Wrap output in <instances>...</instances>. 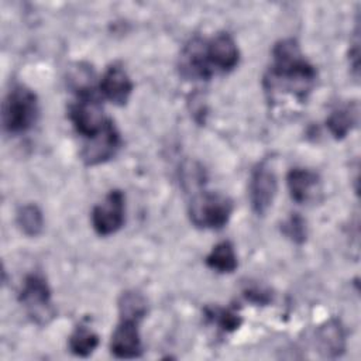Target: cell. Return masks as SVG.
<instances>
[{"instance_id": "cell-1", "label": "cell", "mask_w": 361, "mask_h": 361, "mask_svg": "<svg viewBox=\"0 0 361 361\" xmlns=\"http://www.w3.org/2000/svg\"><path fill=\"white\" fill-rule=\"evenodd\" d=\"M316 76L314 66L303 58L298 42L289 38L275 44L272 65L264 83L268 92L283 90L303 100L313 89Z\"/></svg>"}, {"instance_id": "cell-2", "label": "cell", "mask_w": 361, "mask_h": 361, "mask_svg": "<svg viewBox=\"0 0 361 361\" xmlns=\"http://www.w3.org/2000/svg\"><path fill=\"white\" fill-rule=\"evenodd\" d=\"M38 111L37 94L28 87L17 85L4 97L1 109L3 126L10 134L25 133L37 121Z\"/></svg>"}, {"instance_id": "cell-3", "label": "cell", "mask_w": 361, "mask_h": 361, "mask_svg": "<svg viewBox=\"0 0 361 361\" xmlns=\"http://www.w3.org/2000/svg\"><path fill=\"white\" fill-rule=\"evenodd\" d=\"M233 213V202L214 192H203L193 197L189 206L190 221L199 228L217 230L224 227Z\"/></svg>"}, {"instance_id": "cell-4", "label": "cell", "mask_w": 361, "mask_h": 361, "mask_svg": "<svg viewBox=\"0 0 361 361\" xmlns=\"http://www.w3.org/2000/svg\"><path fill=\"white\" fill-rule=\"evenodd\" d=\"M18 299L28 316L38 324H47L55 316V309L51 302V289L47 281L39 275L32 274L24 279Z\"/></svg>"}, {"instance_id": "cell-5", "label": "cell", "mask_w": 361, "mask_h": 361, "mask_svg": "<svg viewBox=\"0 0 361 361\" xmlns=\"http://www.w3.org/2000/svg\"><path fill=\"white\" fill-rule=\"evenodd\" d=\"M69 117L79 134L93 138L99 134L106 123L100 100L94 96L93 89L78 93V100L71 106Z\"/></svg>"}, {"instance_id": "cell-6", "label": "cell", "mask_w": 361, "mask_h": 361, "mask_svg": "<svg viewBox=\"0 0 361 361\" xmlns=\"http://www.w3.org/2000/svg\"><path fill=\"white\" fill-rule=\"evenodd\" d=\"M126 199L121 190H110L104 200L92 210V226L99 235H110L121 228L126 214Z\"/></svg>"}, {"instance_id": "cell-7", "label": "cell", "mask_w": 361, "mask_h": 361, "mask_svg": "<svg viewBox=\"0 0 361 361\" xmlns=\"http://www.w3.org/2000/svg\"><path fill=\"white\" fill-rule=\"evenodd\" d=\"M276 189V175L272 166L267 161H262L255 166L250 179V202L258 216L265 214L272 206Z\"/></svg>"}, {"instance_id": "cell-8", "label": "cell", "mask_w": 361, "mask_h": 361, "mask_svg": "<svg viewBox=\"0 0 361 361\" xmlns=\"http://www.w3.org/2000/svg\"><path fill=\"white\" fill-rule=\"evenodd\" d=\"M120 144V134L114 123L107 118L102 131L93 138H89V142L82 151V159L89 166L103 164L116 155Z\"/></svg>"}, {"instance_id": "cell-9", "label": "cell", "mask_w": 361, "mask_h": 361, "mask_svg": "<svg viewBox=\"0 0 361 361\" xmlns=\"http://www.w3.org/2000/svg\"><path fill=\"white\" fill-rule=\"evenodd\" d=\"M207 61L213 68L228 72L234 69L240 59V52L234 38L228 32H220L206 42Z\"/></svg>"}, {"instance_id": "cell-10", "label": "cell", "mask_w": 361, "mask_h": 361, "mask_svg": "<svg viewBox=\"0 0 361 361\" xmlns=\"http://www.w3.org/2000/svg\"><path fill=\"white\" fill-rule=\"evenodd\" d=\"M180 72L189 79H209L213 69L206 55V41L200 38L192 39L182 51L179 61Z\"/></svg>"}, {"instance_id": "cell-11", "label": "cell", "mask_w": 361, "mask_h": 361, "mask_svg": "<svg viewBox=\"0 0 361 361\" xmlns=\"http://www.w3.org/2000/svg\"><path fill=\"white\" fill-rule=\"evenodd\" d=\"M110 350L117 358H135L141 355V338L138 333V322L120 320L113 331Z\"/></svg>"}, {"instance_id": "cell-12", "label": "cell", "mask_w": 361, "mask_h": 361, "mask_svg": "<svg viewBox=\"0 0 361 361\" xmlns=\"http://www.w3.org/2000/svg\"><path fill=\"white\" fill-rule=\"evenodd\" d=\"M100 90L111 103L123 106L130 99L133 92V82L121 66L113 65L109 66L102 76Z\"/></svg>"}, {"instance_id": "cell-13", "label": "cell", "mask_w": 361, "mask_h": 361, "mask_svg": "<svg viewBox=\"0 0 361 361\" xmlns=\"http://www.w3.org/2000/svg\"><path fill=\"white\" fill-rule=\"evenodd\" d=\"M316 344L323 357L336 358L345 348V334L338 320L330 319L316 331Z\"/></svg>"}, {"instance_id": "cell-14", "label": "cell", "mask_w": 361, "mask_h": 361, "mask_svg": "<svg viewBox=\"0 0 361 361\" xmlns=\"http://www.w3.org/2000/svg\"><path fill=\"white\" fill-rule=\"evenodd\" d=\"M286 183L290 197L298 203H305L313 196L319 185V175L310 169L293 168L288 172Z\"/></svg>"}, {"instance_id": "cell-15", "label": "cell", "mask_w": 361, "mask_h": 361, "mask_svg": "<svg viewBox=\"0 0 361 361\" xmlns=\"http://www.w3.org/2000/svg\"><path fill=\"white\" fill-rule=\"evenodd\" d=\"M357 114H358V109L354 103L331 111L326 120V126L330 134L336 140L344 138L355 126Z\"/></svg>"}, {"instance_id": "cell-16", "label": "cell", "mask_w": 361, "mask_h": 361, "mask_svg": "<svg viewBox=\"0 0 361 361\" xmlns=\"http://www.w3.org/2000/svg\"><path fill=\"white\" fill-rule=\"evenodd\" d=\"M206 264L209 268L220 272V274H230L233 272L237 265V254L234 247L230 241H221L216 244L210 254L206 257Z\"/></svg>"}, {"instance_id": "cell-17", "label": "cell", "mask_w": 361, "mask_h": 361, "mask_svg": "<svg viewBox=\"0 0 361 361\" xmlns=\"http://www.w3.org/2000/svg\"><path fill=\"white\" fill-rule=\"evenodd\" d=\"M118 312L120 320L140 322L147 314V300L141 293L127 290L120 296Z\"/></svg>"}, {"instance_id": "cell-18", "label": "cell", "mask_w": 361, "mask_h": 361, "mask_svg": "<svg viewBox=\"0 0 361 361\" xmlns=\"http://www.w3.org/2000/svg\"><path fill=\"white\" fill-rule=\"evenodd\" d=\"M99 345V336L87 326H78L69 337V348L78 357H89Z\"/></svg>"}, {"instance_id": "cell-19", "label": "cell", "mask_w": 361, "mask_h": 361, "mask_svg": "<svg viewBox=\"0 0 361 361\" xmlns=\"http://www.w3.org/2000/svg\"><path fill=\"white\" fill-rule=\"evenodd\" d=\"M17 224L28 237H37L42 233L44 217L37 204H24L17 212Z\"/></svg>"}, {"instance_id": "cell-20", "label": "cell", "mask_w": 361, "mask_h": 361, "mask_svg": "<svg viewBox=\"0 0 361 361\" xmlns=\"http://www.w3.org/2000/svg\"><path fill=\"white\" fill-rule=\"evenodd\" d=\"M204 313L212 323L217 324L223 331H227V333L237 330L243 323L241 316L235 312L234 307L214 306V307H207Z\"/></svg>"}, {"instance_id": "cell-21", "label": "cell", "mask_w": 361, "mask_h": 361, "mask_svg": "<svg viewBox=\"0 0 361 361\" xmlns=\"http://www.w3.org/2000/svg\"><path fill=\"white\" fill-rule=\"evenodd\" d=\"M282 233L292 240L296 244H303L306 241L307 235V228H306V221L303 220L302 216L298 213L290 214L283 223H282Z\"/></svg>"}, {"instance_id": "cell-22", "label": "cell", "mask_w": 361, "mask_h": 361, "mask_svg": "<svg viewBox=\"0 0 361 361\" xmlns=\"http://www.w3.org/2000/svg\"><path fill=\"white\" fill-rule=\"evenodd\" d=\"M244 296L247 300L257 303V305H268L272 300L271 292L258 286H251L244 289Z\"/></svg>"}]
</instances>
